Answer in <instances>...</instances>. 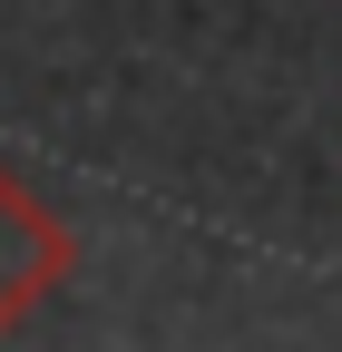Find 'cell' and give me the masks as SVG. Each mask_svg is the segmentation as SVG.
<instances>
[{
    "label": "cell",
    "mask_w": 342,
    "mask_h": 352,
    "mask_svg": "<svg viewBox=\"0 0 342 352\" xmlns=\"http://www.w3.org/2000/svg\"><path fill=\"white\" fill-rule=\"evenodd\" d=\"M69 274H78V235H69V215L39 206V196L20 186V166L0 157V342H10Z\"/></svg>",
    "instance_id": "6da1fadb"
}]
</instances>
